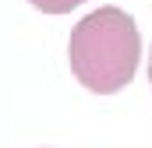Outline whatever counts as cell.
I'll use <instances>...</instances> for the list:
<instances>
[{"mask_svg":"<svg viewBox=\"0 0 152 148\" xmlns=\"http://www.w3.org/2000/svg\"><path fill=\"white\" fill-rule=\"evenodd\" d=\"M138 57H142L138 25L120 7H99L85 14L67 39L71 74L96 95L120 92L138 71Z\"/></svg>","mask_w":152,"mask_h":148,"instance_id":"1","label":"cell"},{"mask_svg":"<svg viewBox=\"0 0 152 148\" xmlns=\"http://www.w3.org/2000/svg\"><path fill=\"white\" fill-rule=\"evenodd\" d=\"M32 7H39L42 14H67V11H75L78 4H85V0H28Z\"/></svg>","mask_w":152,"mask_h":148,"instance_id":"2","label":"cell"},{"mask_svg":"<svg viewBox=\"0 0 152 148\" xmlns=\"http://www.w3.org/2000/svg\"><path fill=\"white\" fill-rule=\"evenodd\" d=\"M149 81H152V53H149Z\"/></svg>","mask_w":152,"mask_h":148,"instance_id":"3","label":"cell"}]
</instances>
